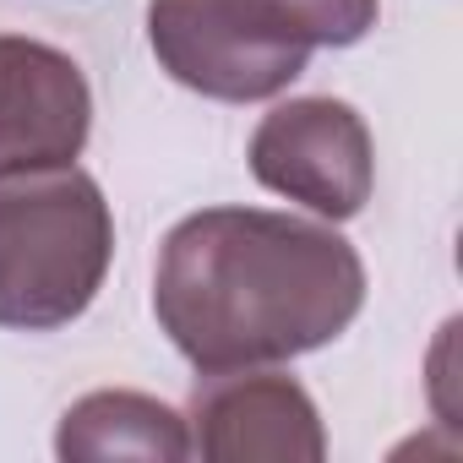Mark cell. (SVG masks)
Instances as JSON below:
<instances>
[{"label": "cell", "mask_w": 463, "mask_h": 463, "mask_svg": "<svg viewBox=\"0 0 463 463\" xmlns=\"http://www.w3.org/2000/svg\"><path fill=\"white\" fill-rule=\"evenodd\" d=\"M147 44L180 88L218 104L279 99L311 66L279 0H147Z\"/></svg>", "instance_id": "cell-3"}, {"label": "cell", "mask_w": 463, "mask_h": 463, "mask_svg": "<svg viewBox=\"0 0 463 463\" xmlns=\"http://www.w3.org/2000/svg\"><path fill=\"white\" fill-rule=\"evenodd\" d=\"M55 452L66 463H88V458H158V463H180L191 458V436H185V414L147 398V392H126V387H104L77 398L61 414L55 430Z\"/></svg>", "instance_id": "cell-7"}, {"label": "cell", "mask_w": 463, "mask_h": 463, "mask_svg": "<svg viewBox=\"0 0 463 463\" xmlns=\"http://www.w3.org/2000/svg\"><path fill=\"white\" fill-rule=\"evenodd\" d=\"M279 6L311 39V50H354L382 17V0H279Z\"/></svg>", "instance_id": "cell-8"}, {"label": "cell", "mask_w": 463, "mask_h": 463, "mask_svg": "<svg viewBox=\"0 0 463 463\" xmlns=\"http://www.w3.org/2000/svg\"><path fill=\"white\" fill-rule=\"evenodd\" d=\"M93 131L82 66L39 39L0 33V169L77 164Z\"/></svg>", "instance_id": "cell-6"}, {"label": "cell", "mask_w": 463, "mask_h": 463, "mask_svg": "<svg viewBox=\"0 0 463 463\" xmlns=\"http://www.w3.org/2000/svg\"><path fill=\"white\" fill-rule=\"evenodd\" d=\"M185 436H191V452L213 463H322L327 458L317 398L273 365L202 371L191 387Z\"/></svg>", "instance_id": "cell-5"}, {"label": "cell", "mask_w": 463, "mask_h": 463, "mask_svg": "<svg viewBox=\"0 0 463 463\" xmlns=\"http://www.w3.org/2000/svg\"><path fill=\"white\" fill-rule=\"evenodd\" d=\"M360 306L365 262L333 223L202 207L158 246L153 317L196 371L300 360L327 349Z\"/></svg>", "instance_id": "cell-1"}, {"label": "cell", "mask_w": 463, "mask_h": 463, "mask_svg": "<svg viewBox=\"0 0 463 463\" xmlns=\"http://www.w3.org/2000/svg\"><path fill=\"white\" fill-rule=\"evenodd\" d=\"M251 175L327 223L354 218L376 191V142L344 99L273 104L251 131Z\"/></svg>", "instance_id": "cell-4"}, {"label": "cell", "mask_w": 463, "mask_h": 463, "mask_svg": "<svg viewBox=\"0 0 463 463\" xmlns=\"http://www.w3.org/2000/svg\"><path fill=\"white\" fill-rule=\"evenodd\" d=\"M109 262L115 218L88 169H0V327L55 333L77 322Z\"/></svg>", "instance_id": "cell-2"}]
</instances>
